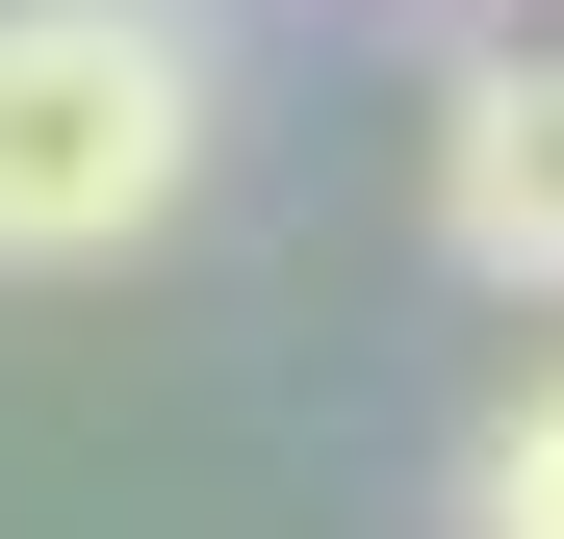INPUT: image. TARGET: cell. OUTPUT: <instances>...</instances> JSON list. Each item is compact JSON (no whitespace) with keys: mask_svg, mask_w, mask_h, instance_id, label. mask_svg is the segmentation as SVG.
I'll return each instance as SVG.
<instances>
[{"mask_svg":"<svg viewBox=\"0 0 564 539\" xmlns=\"http://www.w3.org/2000/svg\"><path fill=\"white\" fill-rule=\"evenodd\" d=\"M462 539H564V359H539L488 436H462Z\"/></svg>","mask_w":564,"mask_h":539,"instance_id":"3","label":"cell"},{"mask_svg":"<svg viewBox=\"0 0 564 539\" xmlns=\"http://www.w3.org/2000/svg\"><path fill=\"white\" fill-rule=\"evenodd\" d=\"M436 257L564 309V52H462L436 77Z\"/></svg>","mask_w":564,"mask_h":539,"instance_id":"2","label":"cell"},{"mask_svg":"<svg viewBox=\"0 0 564 539\" xmlns=\"http://www.w3.org/2000/svg\"><path fill=\"white\" fill-rule=\"evenodd\" d=\"M206 26L180 0H0V283L154 257L206 206Z\"/></svg>","mask_w":564,"mask_h":539,"instance_id":"1","label":"cell"}]
</instances>
